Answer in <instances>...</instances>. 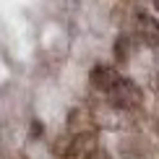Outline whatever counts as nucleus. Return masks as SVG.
Returning <instances> with one entry per match:
<instances>
[{"label":"nucleus","instance_id":"nucleus-4","mask_svg":"<svg viewBox=\"0 0 159 159\" xmlns=\"http://www.w3.org/2000/svg\"><path fill=\"white\" fill-rule=\"evenodd\" d=\"M86 159H110V154H107V151H104V149H94V151H91V154L89 157H86Z\"/></svg>","mask_w":159,"mask_h":159},{"label":"nucleus","instance_id":"nucleus-3","mask_svg":"<svg viewBox=\"0 0 159 159\" xmlns=\"http://www.w3.org/2000/svg\"><path fill=\"white\" fill-rule=\"evenodd\" d=\"M94 149H97L94 136H91V133H81V136H76L73 141L68 143V149H65V159H86Z\"/></svg>","mask_w":159,"mask_h":159},{"label":"nucleus","instance_id":"nucleus-1","mask_svg":"<svg viewBox=\"0 0 159 159\" xmlns=\"http://www.w3.org/2000/svg\"><path fill=\"white\" fill-rule=\"evenodd\" d=\"M91 84L110 99V104H115L120 110H133L141 104V89L110 65H97L91 70Z\"/></svg>","mask_w":159,"mask_h":159},{"label":"nucleus","instance_id":"nucleus-6","mask_svg":"<svg viewBox=\"0 0 159 159\" xmlns=\"http://www.w3.org/2000/svg\"><path fill=\"white\" fill-rule=\"evenodd\" d=\"M157 136H159V123H157Z\"/></svg>","mask_w":159,"mask_h":159},{"label":"nucleus","instance_id":"nucleus-2","mask_svg":"<svg viewBox=\"0 0 159 159\" xmlns=\"http://www.w3.org/2000/svg\"><path fill=\"white\" fill-rule=\"evenodd\" d=\"M136 29L149 47H159V21L154 16H149L146 11H138L136 13Z\"/></svg>","mask_w":159,"mask_h":159},{"label":"nucleus","instance_id":"nucleus-5","mask_svg":"<svg viewBox=\"0 0 159 159\" xmlns=\"http://www.w3.org/2000/svg\"><path fill=\"white\" fill-rule=\"evenodd\" d=\"M151 3H154V8H157V11H159V0H151Z\"/></svg>","mask_w":159,"mask_h":159}]
</instances>
